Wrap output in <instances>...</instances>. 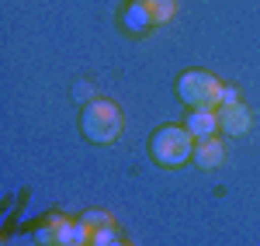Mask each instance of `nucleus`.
<instances>
[{
	"instance_id": "obj_8",
	"label": "nucleus",
	"mask_w": 260,
	"mask_h": 246,
	"mask_svg": "<svg viewBox=\"0 0 260 246\" xmlns=\"http://www.w3.org/2000/svg\"><path fill=\"white\" fill-rule=\"evenodd\" d=\"M121 28H125L128 35H146V31H153L156 24H153V18H149L146 7H139L136 0H128V4L121 7Z\"/></svg>"
},
{
	"instance_id": "obj_3",
	"label": "nucleus",
	"mask_w": 260,
	"mask_h": 246,
	"mask_svg": "<svg viewBox=\"0 0 260 246\" xmlns=\"http://www.w3.org/2000/svg\"><path fill=\"white\" fill-rule=\"evenodd\" d=\"M177 97L187 104V111H194V108H219L222 83L208 69H184L177 80Z\"/></svg>"
},
{
	"instance_id": "obj_12",
	"label": "nucleus",
	"mask_w": 260,
	"mask_h": 246,
	"mask_svg": "<svg viewBox=\"0 0 260 246\" xmlns=\"http://www.w3.org/2000/svg\"><path fill=\"white\" fill-rule=\"evenodd\" d=\"M222 104H240V90L222 83V101H219V108H222Z\"/></svg>"
},
{
	"instance_id": "obj_9",
	"label": "nucleus",
	"mask_w": 260,
	"mask_h": 246,
	"mask_svg": "<svg viewBox=\"0 0 260 246\" xmlns=\"http://www.w3.org/2000/svg\"><path fill=\"white\" fill-rule=\"evenodd\" d=\"M136 4L149 11L153 24H167V21L177 18V0H136Z\"/></svg>"
},
{
	"instance_id": "obj_11",
	"label": "nucleus",
	"mask_w": 260,
	"mask_h": 246,
	"mask_svg": "<svg viewBox=\"0 0 260 246\" xmlns=\"http://www.w3.org/2000/svg\"><path fill=\"white\" fill-rule=\"evenodd\" d=\"M80 222H83V229H87V236H90V232H94V229L115 226V219H111V215H108V212H98V208H94V212H87V215H83Z\"/></svg>"
},
{
	"instance_id": "obj_13",
	"label": "nucleus",
	"mask_w": 260,
	"mask_h": 246,
	"mask_svg": "<svg viewBox=\"0 0 260 246\" xmlns=\"http://www.w3.org/2000/svg\"><path fill=\"white\" fill-rule=\"evenodd\" d=\"M115 246H128V243H125V239H118V243H115Z\"/></svg>"
},
{
	"instance_id": "obj_4",
	"label": "nucleus",
	"mask_w": 260,
	"mask_h": 246,
	"mask_svg": "<svg viewBox=\"0 0 260 246\" xmlns=\"http://www.w3.org/2000/svg\"><path fill=\"white\" fill-rule=\"evenodd\" d=\"M42 246H87V229L80 219L70 215H49L45 226L39 229Z\"/></svg>"
},
{
	"instance_id": "obj_1",
	"label": "nucleus",
	"mask_w": 260,
	"mask_h": 246,
	"mask_svg": "<svg viewBox=\"0 0 260 246\" xmlns=\"http://www.w3.org/2000/svg\"><path fill=\"white\" fill-rule=\"evenodd\" d=\"M149 156L163 170H177V166L191 163V156H194V135L184 125H163L149 139Z\"/></svg>"
},
{
	"instance_id": "obj_10",
	"label": "nucleus",
	"mask_w": 260,
	"mask_h": 246,
	"mask_svg": "<svg viewBox=\"0 0 260 246\" xmlns=\"http://www.w3.org/2000/svg\"><path fill=\"white\" fill-rule=\"evenodd\" d=\"M118 243V226H104V229H94L87 236V246H115Z\"/></svg>"
},
{
	"instance_id": "obj_5",
	"label": "nucleus",
	"mask_w": 260,
	"mask_h": 246,
	"mask_svg": "<svg viewBox=\"0 0 260 246\" xmlns=\"http://www.w3.org/2000/svg\"><path fill=\"white\" fill-rule=\"evenodd\" d=\"M215 111H219V132H225V135H246L253 125V115L246 104H222Z\"/></svg>"
},
{
	"instance_id": "obj_6",
	"label": "nucleus",
	"mask_w": 260,
	"mask_h": 246,
	"mask_svg": "<svg viewBox=\"0 0 260 246\" xmlns=\"http://www.w3.org/2000/svg\"><path fill=\"white\" fill-rule=\"evenodd\" d=\"M184 128L194 135V143L198 139H212V135H219V111L215 108H194V111H187Z\"/></svg>"
},
{
	"instance_id": "obj_2",
	"label": "nucleus",
	"mask_w": 260,
	"mask_h": 246,
	"mask_svg": "<svg viewBox=\"0 0 260 246\" xmlns=\"http://www.w3.org/2000/svg\"><path fill=\"white\" fill-rule=\"evenodd\" d=\"M80 132L98 146H108L121 139L125 132V115L115 101H90L87 108L80 111Z\"/></svg>"
},
{
	"instance_id": "obj_7",
	"label": "nucleus",
	"mask_w": 260,
	"mask_h": 246,
	"mask_svg": "<svg viewBox=\"0 0 260 246\" xmlns=\"http://www.w3.org/2000/svg\"><path fill=\"white\" fill-rule=\"evenodd\" d=\"M201 170H215V166L225 163V146H222L219 135H212V139H198L194 143V156H191Z\"/></svg>"
}]
</instances>
